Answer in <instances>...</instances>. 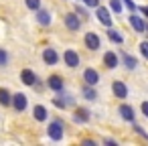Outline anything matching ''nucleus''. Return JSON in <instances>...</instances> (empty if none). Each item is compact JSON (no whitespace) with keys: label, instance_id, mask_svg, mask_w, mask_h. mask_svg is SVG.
I'll list each match as a JSON object with an SVG mask.
<instances>
[{"label":"nucleus","instance_id":"1","mask_svg":"<svg viewBox=\"0 0 148 146\" xmlns=\"http://www.w3.org/2000/svg\"><path fill=\"white\" fill-rule=\"evenodd\" d=\"M49 138L55 140V142L63 138V122L61 120H55V122L49 124Z\"/></svg>","mask_w":148,"mask_h":146},{"label":"nucleus","instance_id":"2","mask_svg":"<svg viewBox=\"0 0 148 146\" xmlns=\"http://www.w3.org/2000/svg\"><path fill=\"white\" fill-rule=\"evenodd\" d=\"M65 27H67L69 31H79V27H81L79 14H77V12H69V14H65Z\"/></svg>","mask_w":148,"mask_h":146},{"label":"nucleus","instance_id":"3","mask_svg":"<svg viewBox=\"0 0 148 146\" xmlns=\"http://www.w3.org/2000/svg\"><path fill=\"white\" fill-rule=\"evenodd\" d=\"M95 16H97V21H99L101 25H106V27H112V14H110V10H108V8H103V6H97V10H95Z\"/></svg>","mask_w":148,"mask_h":146},{"label":"nucleus","instance_id":"4","mask_svg":"<svg viewBox=\"0 0 148 146\" xmlns=\"http://www.w3.org/2000/svg\"><path fill=\"white\" fill-rule=\"evenodd\" d=\"M99 45H101V41H99V37H97L95 33H87V35H85V47H87L89 51H97Z\"/></svg>","mask_w":148,"mask_h":146},{"label":"nucleus","instance_id":"5","mask_svg":"<svg viewBox=\"0 0 148 146\" xmlns=\"http://www.w3.org/2000/svg\"><path fill=\"white\" fill-rule=\"evenodd\" d=\"M130 25H132V27H134V31H138V33L148 31V27H146L144 19H142V16H138V14H130Z\"/></svg>","mask_w":148,"mask_h":146},{"label":"nucleus","instance_id":"6","mask_svg":"<svg viewBox=\"0 0 148 146\" xmlns=\"http://www.w3.org/2000/svg\"><path fill=\"white\" fill-rule=\"evenodd\" d=\"M63 59H65V63H67L69 67H79V55H77L73 49H67V51L63 53Z\"/></svg>","mask_w":148,"mask_h":146},{"label":"nucleus","instance_id":"7","mask_svg":"<svg viewBox=\"0 0 148 146\" xmlns=\"http://www.w3.org/2000/svg\"><path fill=\"white\" fill-rule=\"evenodd\" d=\"M112 89H114V95L120 97V99H126L128 97V87L124 85V81H114L112 83Z\"/></svg>","mask_w":148,"mask_h":146},{"label":"nucleus","instance_id":"8","mask_svg":"<svg viewBox=\"0 0 148 146\" xmlns=\"http://www.w3.org/2000/svg\"><path fill=\"white\" fill-rule=\"evenodd\" d=\"M12 106L16 112H25L27 110V95L25 93H14L12 95Z\"/></svg>","mask_w":148,"mask_h":146},{"label":"nucleus","instance_id":"9","mask_svg":"<svg viewBox=\"0 0 148 146\" xmlns=\"http://www.w3.org/2000/svg\"><path fill=\"white\" fill-rule=\"evenodd\" d=\"M43 61H45L47 65H55V63L59 61L57 51H55V49H51V47H47V49L43 51Z\"/></svg>","mask_w":148,"mask_h":146},{"label":"nucleus","instance_id":"10","mask_svg":"<svg viewBox=\"0 0 148 146\" xmlns=\"http://www.w3.org/2000/svg\"><path fill=\"white\" fill-rule=\"evenodd\" d=\"M83 81H85V83H89V85H95V83L99 81V73H97L95 69H91V67H89V69H85V71H83Z\"/></svg>","mask_w":148,"mask_h":146},{"label":"nucleus","instance_id":"11","mask_svg":"<svg viewBox=\"0 0 148 146\" xmlns=\"http://www.w3.org/2000/svg\"><path fill=\"white\" fill-rule=\"evenodd\" d=\"M21 81H23L25 85H35V83H37V75H35L31 69H23V71H21Z\"/></svg>","mask_w":148,"mask_h":146},{"label":"nucleus","instance_id":"12","mask_svg":"<svg viewBox=\"0 0 148 146\" xmlns=\"http://www.w3.org/2000/svg\"><path fill=\"white\" fill-rule=\"evenodd\" d=\"M47 85H49L53 91H63V79H61L59 75H51V77L47 79Z\"/></svg>","mask_w":148,"mask_h":146},{"label":"nucleus","instance_id":"13","mask_svg":"<svg viewBox=\"0 0 148 146\" xmlns=\"http://www.w3.org/2000/svg\"><path fill=\"white\" fill-rule=\"evenodd\" d=\"M120 116H122V120H126V122H134V108L122 104V106H120Z\"/></svg>","mask_w":148,"mask_h":146},{"label":"nucleus","instance_id":"14","mask_svg":"<svg viewBox=\"0 0 148 146\" xmlns=\"http://www.w3.org/2000/svg\"><path fill=\"white\" fill-rule=\"evenodd\" d=\"M103 65H106V67H110V69L118 67V55H116V53H112V51H108V53L103 55Z\"/></svg>","mask_w":148,"mask_h":146},{"label":"nucleus","instance_id":"15","mask_svg":"<svg viewBox=\"0 0 148 146\" xmlns=\"http://www.w3.org/2000/svg\"><path fill=\"white\" fill-rule=\"evenodd\" d=\"M0 104H2V106H10V104H12V95H10V91L4 89V87H0Z\"/></svg>","mask_w":148,"mask_h":146},{"label":"nucleus","instance_id":"16","mask_svg":"<svg viewBox=\"0 0 148 146\" xmlns=\"http://www.w3.org/2000/svg\"><path fill=\"white\" fill-rule=\"evenodd\" d=\"M37 21H39V25H51V14L47 12V10H41L39 8V12H37Z\"/></svg>","mask_w":148,"mask_h":146},{"label":"nucleus","instance_id":"17","mask_svg":"<svg viewBox=\"0 0 148 146\" xmlns=\"http://www.w3.org/2000/svg\"><path fill=\"white\" fill-rule=\"evenodd\" d=\"M33 112H35V118H37L39 122H45V120H47V116H49L45 106H35V110H33Z\"/></svg>","mask_w":148,"mask_h":146},{"label":"nucleus","instance_id":"18","mask_svg":"<svg viewBox=\"0 0 148 146\" xmlns=\"http://www.w3.org/2000/svg\"><path fill=\"white\" fill-rule=\"evenodd\" d=\"M75 120H77V122H89V110L77 108V110H75Z\"/></svg>","mask_w":148,"mask_h":146},{"label":"nucleus","instance_id":"19","mask_svg":"<svg viewBox=\"0 0 148 146\" xmlns=\"http://www.w3.org/2000/svg\"><path fill=\"white\" fill-rule=\"evenodd\" d=\"M122 59H124V65L128 67V69H136V65H138V61L132 57V55H128V53H122Z\"/></svg>","mask_w":148,"mask_h":146},{"label":"nucleus","instance_id":"20","mask_svg":"<svg viewBox=\"0 0 148 146\" xmlns=\"http://www.w3.org/2000/svg\"><path fill=\"white\" fill-rule=\"evenodd\" d=\"M108 37H110V41H114V43H118V45H122V43H124V37H122L118 31H114L112 27H110V31H108Z\"/></svg>","mask_w":148,"mask_h":146},{"label":"nucleus","instance_id":"21","mask_svg":"<svg viewBox=\"0 0 148 146\" xmlns=\"http://www.w3.org/2000/svg\"><path fill=\"white\" fill-rule=\"evenodd\" d=\"M81 93H83V97H85V99H95V97H97L95 89H91V85H89V83H85V87L81 89Z\"/></svg>","mask_w":148,"mask_h":146},{"label":"nucleus","instance_id":"22","mask_svg":"<svg viewBox=\"0 0 148 146\" xmlns=\"http://www.w3.org/2000/svg\"><path fill=\"white\" fill-rule=\"evenodd\" d=\"M25 4H27L31 10H39V8H41V0H25Z\"/></svg>","mask_w":148,"mask_h":146},{"label":"nucleus","instance_id":"23","mask_svg":"<svg viewBox=\"0 0 148 146\" xmlns=\"http://www.w3.org/2000/svg\"><path fill=\"white\" fill-rule=\"evenodd\" d=\"M110 8H112L116 14H120V12H122V4H120V0H110Z\"/></svg>","mask_w":148,"mask_h":146},{"label":"nucleus","instance_id":"24","mask_svg":"<svg viewBox=\"0 0 148 146\" xmlns=\"http://www.w3.org/2000/svg\"><path fill=\"white\" fill-rule=\"evenodd\" d=\"M6 63H8V55H6L4 49H0V67H4Z\"/></svg>","mask_w":148,"mask_h":146},{"label":"nucleus","instance_id":"25","mask_svg":"<svg viewBox=\"0 0 148 146\" xmlns=\"http://www.w3.org/2000/svg\"><path fill=\"white\" fill-rule=\"evenodd\" d=\"M53 104H55L59 110H65V106H67L69 101H65V99H61V97H55V99H53Z\"/></svg>","mask_w":148,"mask_h":146},{"label":"nucleus","instance_id":"26","mask_svg":"<svg viewBox=\"0 0 148 146\" xmlns=\"http://www.w3.org/2000/svg\"><path fill=\"white\" fill-rule=\"evenodd\" d=\"M140 53L144 55V59H148V41L140 43Z\"/></svg>","mask_w":148,"mask_h":146},{"label":"nucleus","instance_id":"27","mask_svg":"<svg viewBox=\"0 0 148 146\" xmlns=\"http://www.w3.org/2000/svg\"><path fill=\"white\" fill-rule=\"evenodd\" d=\"M134 130H136V132H138V134H140V136H144V140H148V134H146V132H144V130H142V128H140V126H136V128H134Z\"/></svg>","mask_w":148,"mask_h":146},{"label":"nucleus","instance_id":"28","mask_svg":"<svg viewBox=\"0 0 148 146\" xmlns=\"http://www.w3.org/2000/svg\"><path fill=\"white\" fill-rule=\"evenodd\" d=\"M140 108H142V114L148 118V101H142V106H140Z\"/></svg>","mask_w":148,"mask_h":146},{"label":"nucleus","instance_id":"29","mask_svg":"<svg viewBox=\"0 0 148 146\" xmlns=\"http://www.w3.org/2000/svg\"><path fill=\"white\" fill-rule=\"evenodd\" d=\"M124 2H126V6H128V8H130V10H132V12H134V10H136V4H134V2H132V0H124Z\"/></svg>","mask_w":148,"mask_h":146},{"label":"nucleus","instance_id":"30","mask_svg":"<svg viewBox=\"0 0 148 146\" xmlns=\"http://www.w3.org/2000/svg\"><path fill=\"white\" fill-rule=\"evenodd\" d=\"M83 2H85L87 6H97V4H99V0H83Z\"/></svg>","mask_w":148,"mask_h":146},{"label":"nucleus","instance_id":"31","mask_svg":"<svg viewBox=\"0 0 148 146\" xmlns=\"http://www.w3.org/2000/svg\"><path fill=\"white\" fill-rule=\"evenodd\" d=\"M75 12H77V14H79V16H87V14H85V10H83V8H79V6H77V8H75Z\"/></svg>","mask_w":148,"mask_h":146},{"label":"nucleus","instance_id":"32","mask_svg":"<svg viewBox=\"0 0 148 146\" xmlns=\"http://www.w3.org/2000/svg\"><path fill=\"white\" fill-rule=\"evenodd\" d=\"M83 144H85V146H95V142H93V140H83Z\"/></svg>","mask_w":148,"mask_h":146},{"label":"nucleus","instance_id":"33","mask_svg":"<svg viewBox=\"0 0 148 146\" xmlns=\"http://www.w3.org/2000/svg\"><path fill=\"white\" fill-rule=\"evenodd\" d=\"M106 144H110V146H116V140H110V138H106Z\"/></svg>","mask_w":148,"mask_h":146},{"label":"nucleus","instance_id":"34","mask_svg":"<svg viewBox=\"0 0 148 146\" xmlns=\"http://www.w3.org/2000/svg\"><path fill=\"white\" fill-rule=\"evenodd\" d=\"M140 10H142V14H144V16H148V6H142Z\"/></svg>","mask_w":148,"mask_h":146}]
</instances>
